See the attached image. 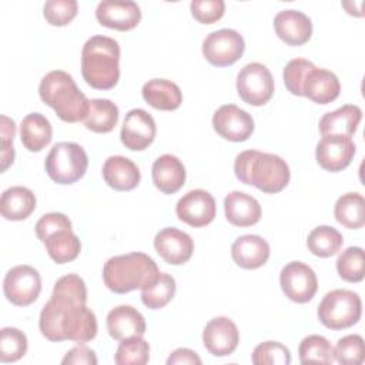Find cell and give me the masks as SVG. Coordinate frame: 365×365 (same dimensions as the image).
<instances>
[{
    "mask_svg": "<svg viewBox=\"0 0 365 365\" xmlns=\"http://www.w3.org/2000/svg\"><path fill=\"white\" fill-rule=\"evenodd\" d=\"M344 238L338 230L329 225H319L314 228L307 240L308 250L321 258H328L336 254L342 247Z\"/></svg>",
    "mask_w": 365,
    "mask_h": 365,
    "instance_id": "cell-33",
    "label": "cell"
},
{
    "mask_svg": "<svg viewBox=\"0 0 365 365\" xmlns=\"http://www.w3.org/2000/svg\"><path fill=\"white\" fill-rule=\"evenodd\" d=\"M215 210L214 197L201 188L188 191L175 205L178 220L194 228L208 225L215 218Z\"/></svg>",
    "mask_w": 365,
    "mask_h": 365,
    "instance_id": "cell-12",
    "label": "cell"
},
{
    "mask_svg": "<svg viewBox=\"0 0 365 365\" xmlns=\"http://www.w3.org/2000/svg\"><path fill=\"white\" fill-rule=\"evenodd\" d=\"M279 284L285 297L298 304L311 301L318 289V279L314 269L301 261L288 262L281 269Z\"/></svg>",
    "mask_w": 365,
    "mask_h": 365,
    "instance_id": "cell-11",
    "label": "cell"
},
{
    "mask_svg": "<svg viewBox=\"0 0 365 365\" xmlns=\"http://www.w3.org/2000/svg\"><path fill=\"white\" fill-rule=\"evenodd\" d=\"M81 74L93 88H113L120 78L118 43L107 36L90 37L81 50Z\"/></svg>",
    "mask_w": 365,
    "mask_h": 365,
    "instance_id": "cell-4",
    "label": "cell"
},
{
    "mask_svg": "<svg viewBox=\"0 0 365 365\" xmlns=\"http://www.w3.org/2000/svg\"><path fill=\"white\" fill-rule=\"evenodd\" d=\"M334 359L342 365H361L365 359V345L361 335H346L336 342Z\"/></svg>",
    "mask_w": 365,
    "mask_h": 365,
    "instance_id": "cell-39",
    "label": "cell"
},
{
    "mask_svg": "<svg viewBox=\"0 0 365 365\" xmlns=\"http://www.w3.org/2000/svg\"><path fill=\"white\" fill-rule=\"evenodd\" d=\"M277 36L288 46H302L312 34V23L307 14L298 10H282L274 17Z\"/></svg>",
    "mask_w": 365,
    "mask_h": 365,
    "instance_id": "cell-19",
    "label": "cell"
},
{
    "mask_svg": "<svg viewBox=\"0 0 365 365\" xmlns=\"http://www.w3.org/2000/svg\"><path fill=\"white\" fill-rule=\"evenodd\" d=\"M362 118L358 106L345 104L332 113H327L319 120V133L322 135H346L351 137Z\"/></svg>",
    "mask_w": 365,
    "mask_h": 365,
    "instance_id": "cell-27",
    "label": "cell"
},
{
    "mask_svg": "<svg viewBox=\"0 0 365 365\" xmlns=\"http://www.w3.org/2000/svg\"><path fill=\"white\" fill-rule=\"evenodd\" d=\"M154 248L165 262L181 265L191 258L194 252V241L187 232L174 227H167L157 232Z\"/></svg>",
    "mask_w": 365,
    "mask_h": 365,
    "instance_id": "cell-18",
    "label": "cell"
},
{
    "mask_svg": "<svg viewBox=\"0 0 365 365\" xmlns=\"http://www.w3.org/2000/svg\"><path fill=\"white\" fill-rule=\"evenodd\" d=\"M317 314L324 327L334 331L345 329L359 321L362 302L356 292L338 288L325 294Z\"/></svg>",
    "mask_w": 365,
    "mask_h": 365,
    "instance_id": "cell-7",
    "label": "cell"
},
{
    "mask_svg": "<svg viewBox=\"0 0 365 365\" xmlns=\"http://www.w3.org/2000/svg\"><path fill=\"white\" fill-rule=\"evenodd\" d=\"M355 155V144L346 135H322L317 144L315 157L318 164L331 173L346 168Z\"/></svg>",
    "mask_w": 365,
    "mask_h": 365,
    "instance_id": "cell-15",
    "label": "cell"
},
{
    "mask_svg": "<svg viewBox=\"0 0 365 365\" xmlns=\"http://www.w3.org/2000/svg\"><path fill=\"white\" fill-rule=\"evenodd\" d=\"M245 50L242 36L232 29H221L210 33L202 41V54L208 63L227 67L238 61Z\"/></svg>",
    "mask_w": 365,
    "mask_h": 365,
    "instance_id": "cell-9",
    "label": "cell"
},
{
    "mask_svg": "<svg viewBox=\"0 0 365 365\" xmlns=\"http://www.w3.org/2000/svg\"><path fill=\"white\" fill-rule=\"evenodd\" d=\"M87 288L77 274H67L54 284L51 298L43 307L38 328L51 342H88L97 335V319L87 308Z\"/></svg>",
    "mask_w": 365,
    "mask_h": 365,
    "instance_id": "cell-1",
    "label": "cell"
},
{
    "mask_svg": "<svg viewBox=\"0 0 365 365\" xmlns=\"http://www.w3.org/2000/svg\"><path fill=\"white\" fill-rule=\"evenodd\" d=\"M315 64L305 58H294L288 61V64L284 68L282 77L287 90L294 96H304L302 86L305 81V77L311 68H314Z\"/></svg>",
    "mask_w": 365,
    "mask_h": 365,
    "instance_id": "cell-42",
    "label": "cell"
},
{
    "mask_svg": "<svg viewBox=\"0 0 365 365\" xmlns=\"http://www.w3.org/2000/svg\"><path fill=\"white\" fill-rule=\"evenodd\" d=\"M51 124L43 114L30 113L21 120L20 140L29 151H41L51 141Z\"/></svg>",
    "mask_w": 365,
    "mask_h": 365,
    "instance_id": "cell-29",
    "label": "cell"
},
{
    "mask_svg": "<svg viewBox=\"0 0 365 365\" xmlns=\"http://www.w3.org/2000/svg\"><path fill=\"white\" fill-rule=\"evenodd\" d=\"M154 185L164 194L177 192L185 182V167L173 154L160 155L151 168Z\"/></svg>",
    "mask_w": 365,
    "mask_h": 365,
    "instance_id": "cell-25",
    "label": "cell"
},
{
    "mask_svg": "<svg viewBox=\"0 0 365 365\" xmlns=\"http://www.w3.org/2000/svg\"><path fill=\"white\" fill-rule=\"evenodd\" d=\"M3 291L6 298L17 307H27L33 304L41 291V278L38 271L30 265L13 267L4 277Z\"/></svg>",
    "mask_w": 365,
    "mask_h": 365,
    "instance_id": "cell-10",
    "label": "cell"
},
{
    "mask_svg": "<svg viewBox=\"0 0 365 365\" xmlns=\"http://www.w3.org/2000/svg\"><path fill=\"white\" fill-rule=\"evenodd\" d=\"M38 94L66 123L81 121L88 113L90 100L78 90L73 77L63 70L47 73L40 81Z\"/></svg>",
    "mask_w": 365,
    "mask_h": 365,
    "instance_id": "cell-5",
    "label": "cell"
},
{
    "mask_svg": "<svg viewBox=\"0 0 365 365\" xmlns=\"http://www.w3.org/2000/svg\"><path fill=\"white\" fill-rule=\"evenodd\" d=\"M36 235L41 242L47 240L51 234L64 230V228H71V221L67 215L61 212H48L44 214L37 222H36Z\"/></svg>",
    "mask_w": 365,
    "mask_h": 365,
    "instance_id": "cell-44",
    "label": "cell"
},
{
    "mask_svg": "<svg viewBox=\"0 0 365 365\" xmlns=\"http://www.w3.org/2000/svg\"><path fill=\"white\" fill-rule=\"evenodd\" d=\"M96 17L104 27L118 31L134 29L141 20V11L131 0H104L96 9Z\"/></svg>",
    "mask_w": 365,
    "mask_h": 365,
    "instance_id": "cell-17",
    "label": "cell"
},
{
    "mask_svg": "<svg viewBox=\"0 0 365 365\" xmlns=\"http://www.w3.org/2000/svg\"><path fill=\"white\" fill-rule=\"evenodd\" d=\"M44 244L50 258L56 264H66L76 259L81 250V242L71 228H64L51 234Z\"/></svg>",
    "mask_w": 365,
    "mask_h": 365,
    "instance_id": "cell-32",
    "label": "cell"
},
{
    "mask_svg": "<svg viewBox=\"0 0 365 365\" xmlns=\"http://www.w3.org/2000/svg\"><path fill=\"white\" fill-rule=\"evenodd\" d=\"M88 157L84 148L71 141L56 143L44 161L48 177L57 184H73L87 171Z\"/></svg>",
    "mask_w": 365,
    "mask_h": 365,
    "instance_id": "cell-6",
    "label": "cell"
},
{
    "mask_svg": "<svg viewBox=\"0 0 365 365\" xmlns=\"http://www.w3.org/2000/svg\"><path fill=\"white\" fill-rule=\"evenodd\" d=\"M36 208V195L31 190L14 185L3 191L0 198L1 215L9 221H21L30 217Z\"/></svg>",
    "mask_w": 365,
    "mask_h": 365,
    "instance_id": "cell-28",
    "label": "cell"
},
{
    "mask_svg": "<svg viewBox=\"0 0 365 365\" xmlns=\"http://www.w3.org/2000/svg\"><path fill=\"white\" fill-rule=\"evenodd\" d=\"M107 331L115 341L143 336L145 332V319L134 307L118 305L107 315Z\"/></svg>",
    "mask_w": 365,
    "mask_h": 365,
    "instance_id": "cell-20",
    "label": "cell"
},
{
    "mask_svg": "<svg viewBox=\"0 0 365 365\" xmlns=\"http://www.w3.org/2000/svg\"><path fill=\"white\" fill-rule=\"evenodd\" d=\"M237 178L244 184H251L265 194L282 191L289 182V167L277 154L247 150L237 155L234 163Z\"/></svg>",
    "mask_w": 365,
    "mask_h": 365,
    "instance_id": "cell-2",
    "label": "cell"
},
{
    "mask_svg": "<svg viewBox=\"0 0 365 365\" xmlns=\"http://www.w3.org/2000/svg\"><path fill=\"white\" fill-rule=\"evenodd\" d=\"M103 178L117 191H131L141 180V174L134 161L123 155H111L104 161Z\"/></svg>",
    "mask_w": 365,
    "mask_h": 365,
    "instance_id": "cell-23",
    "label": "cell"
},
{
    "mask_svg": "<svg viewBox=\"0 0 365 365\" xmlns=\"http://www.w3.org/2000/svg\"><path fill=\"white\" fill-rule=\"evenodd\" d=\"M341 91V84L338 77L325 68L314 67L308 71L302 93L304 97H308L311 101L318 104H328L338 98Z\"/></svg>",
    "mask_w": 365,
    "mask_h": 365,
    "instance_id": "cell-22",
    "label": "cell"
},
{
    "mask_svg": "<svg viewBox=\"0 0 365 365\" xmlns=\"http://www.w3.org/2000/svg\"><path fill=\"white\" fill-rule=\"evenodd\" d=\"M289 362V349L277 341L262 342L252 352V364L255 365H288Z\"/></svg>",
    "mask_w": 365,
    "mask_h": 365,
    "instance_id": "cell-40",
    "label": "cell"
},
{
    "mask_svg": "<svg viewBox=\"0 0 365 365\" xmlns=\"http://www.w3.org/2000/svg\"><path fill=\"white\" fill-rule=\"evenodd\" d=\"M237 91L244 103L264 106L274 94V78L264 64L250 63L237 76Z\"/></svg>",
    "mask_w": 365,
    "mask_h": 365,
    "instance_id": "cell-8",
    "label": "cell"
},
{
    "mask_svg": "<svg viewBox=\"0 0 365 365\" xmlns=\"http://www.w3.org/2000/svg\"><path fill=\"white\" fill-rule=\"evenodd\" d=\"M86 128L93 133H110L118 121V107L107 98L90 100L88 113L83 120Z\"/></svg>",
    "mask_w": 365,
    "mask_h": 365,
    "instance_id": "cell-30",
    "label": "cell"
},
{
    "mask_svg": "<svg viewBox=\"0 0 365 365\" xmlns=\"http://www.w3.org/2000/svg\"><path fill=\"white\" fill-rule=\"evenodd\" d=\"M212 127L222 138L240 143L251 137L254 120L245 110L234 104H224L214 113Z\"/></svg>",
    "mask_w": 365,
    "mask_h": 365,
    "instance_id": "cell-13",
    "label": "cell"
},
{
    "mask_svg": "<svg viewBox=\"0 0 365 365\" xmlns=\"http://www.w3.org/2000/svg\"><path fill=\"white\" fill-rule=\"evenodd\" d=\"M301 364H332L334 348L322 335L305 336L298 348Z\"/></svg>",
    "mask_w": 365,
    "mask_h": 365,
    "instance_id": "cell-34",
    "label": "cell"
},
{
    "mask_svg": "<svg viewBox=\"0 0 365 365\" xmlns=\"http://www.w3.org/2000/svg\"><path fill=\"white\" fill-rule=\"evenodd\" d=\"M150 359V345L143 336L123 339L118 345L114 361L117 365H144Z\"/></svg>",
    "mask_w": 365,
    "mask_h": 365,
    "instance_id": "cell-37",
    "label": "cell"
},
{
    "mask_svg": "<svg viewBox=\"0 0 365 365\" xmlns=\"http://www.w3.org/2000/svg\"><path fill=\"white\" fill-rule=\"evenodd\" d=\"M167 364L168 365H184V364H197L200 365L201 364V358L192 351V349H188V348H178L175 349L167 359Z\"/></svg>",
    "mask_w": 365,
    "mask_h": 365,
    "instance_id": "cell-47",
    "label": "cell"
},
{
    "mask_svg": "<svg viewBox=\"0 0 365 365\" xmlns=\"http://www.w3.org/2000/svg\"><path fill=\"white\" fill-rule=\"evenodd\" d=\"M16 134V124L11 118L1 115V171H6L14 161L13 138Z\"/></svg>",
    "mask_w": 365,
    "mask_h": 365,
    "instance_id": "cell-45",
    "label": "cell"
},
{
    "mask_svg": "<svg viewBox=\"0 0 365 365\" xmlns=\"http://www.w3.org/2000/svg\"><path fill=\"white\" fill-rule=\"evenodd\" d=\"M231 257L238 267L244 269H257L268 261L269 245L259 235H242L232 242Z\"/></svg>",
    "mask_w": 365,
    "mask_h": 365,
    "instance_id": "cell-21",
    "label": "cell"
},
{
    "mask_svg": "<svg viewBox=\"0 0 365 365\" xmlns=\"http://www.w3.org/2000/svg\"><path fill=\"white\" fill-rule=\"evenodd\" d=\"M192 17L202 24H212L224 16L225 3L222 0H194L190 4Z\"/></svg>",
    "mask_w": 365,
    "mask_h": 365,
    "instance_id": "cell-43",
    "label": "cell"
},
{
    "mask_svg": "<svg viewBox=\"0 0 365 365\" xmlns=\"http://www.w3.org/2000/svg\"><path fill=\"white\" fill-rule=\"evenodd\" d=\"M175 288V279L167 272H160L153 285L141 289V301L150 309H160L173 299Z\"/></svg>",
    "mask_w": 365,
    "mask_h": 365,
    "instance_id": "cell-35",
    "label": "cell"
},
{
    "mask_svg": "<svg viewBox=\"0 0 365 365\" xmlns=\"http://www.w3.org/2000/svg\"><path fill=\"white\" fill-rule=\"evenodd\" d=\"M27 352V336L23 331L11 327L1 329L0 338V361L14 362Z\"/></svg>",
    "mask_w": 365,
    "mask_h": 365,
    "instance_id": "cell-38",
    "label": "cell"
},
{
    "mask_svg": "<svg viewBox=\"0 0 365 365\" xmlns=\"http://www.w3.org/2000/svg\"><path fill=\"white\" fill-rule=\"evenodd\" d=\"M77 11L78 4L76 0H48L43 7L46 21L57 27L68 24L77 16Z\"/></svg>",
    "mask_w": 365,
    "mask_h": 365,
    "instance_id": "cell-41",
    "label": "cell"
},
{
    "mask_svg": "<svg viewBox=\"0 0 365 365\" xmlns=\"http://www.w3.org/2000/svg\"><path fill=\"white\" fill-rule=\"evenodd\" d=\"M335 220L349 230H358L365 224V200L358 192L342 194L334 207Z\"/></svg>",
    "mask_w": 365,
    "mask_h": 365,
    "instance_id": "cell-31",
    "label": "cell"
},
{
    "mask_svg": "<svg viewBox=\"0 0 365 365\" xmlns=\"http://www.w3.org/2000/svg\"><path fill=\"white\" fill-rule=\"evenodd\" d=\"M336 271L344 281L361 282L365 272L364 250L361 247H348L338 255Z\"/></svg>",
    "mask_w": 365,
    "mask_h": 365,
    "instance_id": "cell-36",
    "label": "cell"
},
{
    "mask_svg": "<svg viewBox=\"0 0 365 365\" xmlns=\"http://www.w3.org/2000/svg\"><path fill=\"white\" fill-rule=\"evenodd\" d=\"M225 218L235 227H251L261 218V205L250 194L232 191L224 200Z\"/></svg>",
    "mask_w": 365,
    "mask_h": 365,
    "instance_id": "cell-24",
    "label": "cell"
},
{
    "mask_svg": "<svg viewBox=\"0 0 365 365\" xmlns=\"http://www.w3.org/2000/svg\"><path fill=\"white\" fill-rule=\"evenodd\" d=\"M143 98L155 110L173 111L182 103V93L180 87L165 78H153L143 86Z\"/></svg>",
    "mask_w": 365,
    "mask_h": 365,
    "instance_id": "cell-26",
    "label": "cell"
},
{
    "mask_svg": "<svg viewBox=\"0 0 365 365\" xmlns=\"http://www.w3.org/2000/svg\"><path fill=\"white\" fill-rule=\"evenodd\" d=\"M240 342L237 325L227 317H217L207 322L202 331V344L214 356L231 355Z\"/></svg>",
    "mask_w": 365,
    "mask_h": 365,
    "instance_id": "cell-16",
    "label": "cell"
},
{
    "mask_svg": "<svg viewBox=\"0 0 365 365\" xmlns=\"http://www.w3.org/2000/svg\"><path fill=\"white\" fill-rule=\"evenodd\" d=\"M155 121L143 108L130 110L121 125L120 138L125 148L131 151L145 150L155 138Z\"/></svg>",
    "mask_w": 365,
    "mask_h": 365,
    "instance_id": "cell-14",
    "label": "cell"
},
{
    "mask_svg": "<svg viewBox=\"0 0 365 365\" xmlns=\"http://www.w3.org/2000/svg\"><path fill=\"white\" fill-rule=\"evenodd\" d=\"M158 277L160 269L155 261L144 252L111 257L103 268L104 284L115 294L144 289L153 285Z\"/></svg>",
    "mask_w": 365,
    "mask_h": 365,
    "instance_id": "cell-3",
    "label": "cell"
},
{
    "mask_svg": "<svg viewBox=\"0 0 365 365\" xmlns=\"http://www.w3.org/2000/svg\"><path fill=\"white\" fill-rule=\"evenodd\" d=\"M97 362L98 361L94 351L86 345H77L71 348L61 359L63 365H96Z\"/></svg>",
    "mask_w": 365,
    "mask_h": 365,
    "instance_id": "cell-46",
    "label": "cell"
}]
</instances>
